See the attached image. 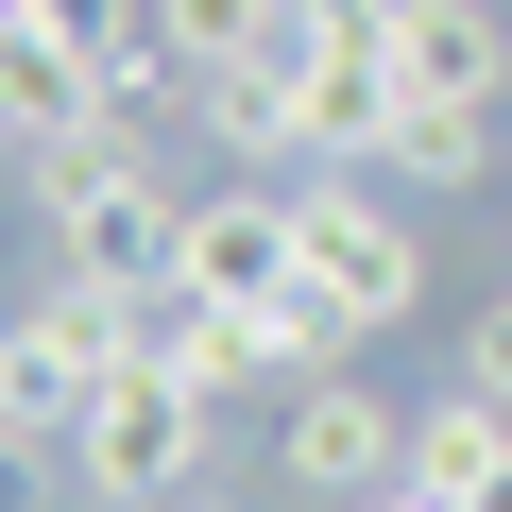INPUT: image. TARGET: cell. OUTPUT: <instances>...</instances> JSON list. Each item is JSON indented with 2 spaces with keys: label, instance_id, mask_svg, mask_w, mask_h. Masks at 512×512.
Here are the masks:
<instances>
[{
  "label": "cell",
  "instance_id": "cell-1",
  "mask_svg": "<svg viewBox=\"0 0 512 512\" xmlns=\"http://www.w3.org/2000/svg\"><path fill=\"white\" fill-rule=\"evenodd\" d=\"M18 205H35V239H52V274H86V291H171L188 188H171V171H154L120 120H86V137L18 154Z\"/></svg>",
  "mask_w": 512,
  "mask_h": 512
},
{
  "label": "cell",
  "instance_id": "cell-2",
  "mask_svg": "<svg viewBox=\"0 0 512 512\" xmlns=\"http://www.w3.org/2000/svg\"><path fill=\"white\" fill-rule=\"evenodd\" d=\"M205 444H222V393H205V376H171V359H120V376H103V410L69 427V478H86L103 512H171V495L205 478Z\"/></svg>",
  "mask_w": 512,
  "mask_h": 512
},
{
  "label": "cell",
  "instance_id": "cell-3",
  "mask_svg": "<svg viewBox=\"0 0 512 512\" xmlns=\"http://www.w3.org/2000/svg\"><path fill=\"white\" fill-rule=\"evenodd\" d=\"M274 478H291L308 512H359V495H393V478H410V410H393V393H359V359H342V376H291Z\"/></svg>",
  "mask_w": 512,
  "mask_h": 512
},
{
  "label": "cell",
  "instance_id": "cell-4",
  "mask_svg": "<svg viewBox=\"0 0 512 512\" xmlns=\"http://www.w3.org/2000/svg\"><path fill=\"white\" fill-rule=\"evenodd\" d=\"M291 222H308V274H325L359 325H410V308H427V222H410V205H376L359 171H308V188H291Z\"/></svg>",
  "mask_w": 512,
  "mask_h": 512
},
{
  "label": "cell",
  "instance_id": "cell-5",
  "mask_svg": "<svg viewBox=\"0 0 512 512\" xmlns=\"http://www.w3.org/2000/svg\"><path fill=\"white\" fill-rule=\"evenodd\" d=\"M410 120V69H393V35H291V137H308V171H376V137Z\"/></svg>",
  "mask_w": 512,
  "mask_h": 512
},
{
  "label": "cell",
  "instance_id": "cell-6",
  "mask_svg": "<svg viewBox=\"0 0 512 512\" xmlns=\"http://www.w3.org/2000/svg\"><path fill=\"white\" fill-rule=\"evenodd\" d=\"M171 274H188V291H222V308L291 291V274H308V222H291V171H222V188L188 205V239H171Z\"/></svg>",
  "mask_w": 512,
  "mask_h": 512
},
{
  "label": "cell",
  "instance_id": "cell-7",
  "mask_svg": "<svg viewBox=\"0 0 512 512\" xmlns=\"http://www.w3.org/2000/svg\"><path fill=\"white\" fill-rule=\"evenodd\" d=\"M410 495H444V512H512V410L444 376V393L410 410Z\"/></svg>",
  "mask_w": 512,
  "mask_h": 512
},
{
  "label": "cell",
  "instance_id": "cell-8",
  "mask_svg": "<svg viewBox=\"0 0 512 512\" xmlns=\"http://www.w3.org/2000/svg\"><path fill=\"white\" fill-rule=\"evenodd\" d=\"M410 103H512V35H495V0H427V18L393 35Z\"/></svg>",
  "mask_w": 512,
  "mask_h": 512
},
{
  "label": "cell",
  "instance_id": "cell-9",
  "mask_svg": "<svg viewBox=\"0 0 512 512\" xmlns=\"http://www.w3.org/2000/svg\"><path fill=\"white\" fill-rule=\"evenodd\" d=\"M239 342H256V376H342L376 325H359L325 274H291V291H256V308H239Z\"/></svg>",
  "mask_w": 512,
  "mask_h": 512
},
{
  "label": "cell",
  "instance_id": "cell-10",
  "mask_svg": "<svg viewBox=\"0 0 512 512\" xmlns=\"http://www.w3.org/2000/svg\"><path fill=\"white\" fill-rule=\"evenodd\" d=\"M495 120H512V103H410V120L376 137V171H410V188H495V171H512Z\"/></svg>",
  "mask_w": 512,
  "mask_h": 512
},
{
  "label": "cell",
  "instance_id": "cell-11",
  "mask_svg": "<svg viewBox=\"0 0 512 512\" xmlns=\"http://www.w3.org/2000/svg\"><path fill=\"white\" fill-rule=\"evenodd\" d=\"M154 35H171L188 86H222V69H274L308 18H291V0H154Z\"/></svg>",
  "mask_w": 512,
  "mask_h": 512
},
{
  "label": "cell",
  "instance_id": "cell-12",
  "mask_svg": "<svg viewBox=\"0 0 512 512\" xmlns=\"http://www.w3.org/2000/svg\"><path fill=\"white\" fill-rule=\"evenodd\" d=\"M0 18H35L52 52H86V69H103V52H137V35H154V0H0Z\"/></svg>",
  "mask_w": 512,
  "mask_h": 512
},
{
  "label": "cell",
  "instance_id": "cell-13",
  "mask_svg": "<svg viewBox=\"0 0 512 512\" xmlns=\"http://www.w3.org/2000/svg\"><path fill=\"white\" fill-rule=\"evenodd\" d=\"M69 495V444H18V427H0V512H52Z\"/></svg>",
  "mask_w": 512,
  "mask_h": 512
},
{
  "label": "cell",
  "instance_id": "cell-14",
  "mask_svg": "<svg viewBox=\"0 0 512 512\" xmlns=\"http://www.w3.org/2000/svg\"><path fill=\"white\" fill-rule=\"evenodd\" d=\"M461 393H495V410H512V308H478V325H461Z\"/></svg>",
  "mask_w": 512,
  "mask_h": 512
},
{
  "label": "cell",
  "instance_id": "cell-15",
  "mask_svg": "<svg viewBox=\"0 0 512 512\" xmlns=\"http://www.w3.org/2000/svg\"><path fill=\"white\" fill-rule=\"evenodd\" d=\"M359 512H444V495H410V478H393V495H359Z\"/></svg>",
  "mask_w": 512,
  "mask_h": 512
},
{
  "label": "cell",
  "instance_id": "cell-16",
  "mask_svg": "<svg viewBox=\"0 0 512 512\" xmlns=\"http://www.w3.org/2000/svg\"><path fill=\"white\" fill-rule=\"evenodd\" d=\"M0 205H18V154H0Z\"/></svg>",
  "mask_w": 512,
  "mask_h": 512
},
{
  "label": "cell",
  "instance_id": "cell-17",
  "mask_svg": "<svg viewBox=\"0 0 512 512\" xmlns=\"http://www.w3.org/2000/svg\"><path fill=\"white\" fill-rule=\"evenodd\" d=\"M0 52H18V18H0Z\"/></svg>",
  "mask_w": 512,
  "mask_h": 512
},
{
  "label": "cell",
  "instance_id": "cell-18",
  "mask_svg": "<svg viewBox=\"0 0 512 512\" xmlns=\"http://www.w3.org/2000/svg\"><path fill=\"white\" fill-rule=\"evenodd\" d=\"M495 137H512V120H495Z\"/></svg>",
  "mask_w": 512,
  "mask_h": 512
}]
</instances>
